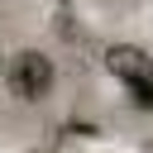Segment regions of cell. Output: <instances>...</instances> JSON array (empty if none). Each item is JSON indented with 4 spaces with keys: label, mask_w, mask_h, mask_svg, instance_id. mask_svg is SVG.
Segmentation results:
<instances>
[{
    "label": "cell",
    "mask_w": 153,
    "mask_h": 153,
    "mask_svg": "<svg viewBox=\"0 0 153 153\" xmlns=\"http://www.w3.org/2000/svg\"><path fill=\"white\" fill-rule=\"evenodd\" d=\"M105 72L115 76V86L139 105V110H153V57L139 48V43H110L100 53Z\"/></svg>",
    "instance_id": "obj_1"
},
{
    "label": "cell",
    "mask_w": 153,
    "mask_h": 153,
    "mask_svg": "<svg viewBox=\"0 0 153 153\" xmlns=\"http://www.w3.org/2000/svg\"><path fill=\"white\" fill-rule=\"evenodd\" d=\"M53 86H57V62H53V53H43V48H24L19 57H10V67H5V91H10L19 105H38V100H48Z\"/></svg>",
    "instance_id": "obj_2"
},
{
    "label": "cell",
    "mask_w": 153,
    "mask_h": 153,
    "mask_svg": "<svg viewBox=\"0 0 153 153\" xmlns=\"http://www.w3.org/2000/svg\"><path fill=\"white\" fill-rule=\"evenodd\" d=\"M5 67H10V62H5V53H0V86H5Z\"/></svg>",
    "instance_id": "obj_3"
},
{
    "label": "cell",
    "mask_w": 153,
    "mask_h": 153,
    "mask_svg": "<svg viewBox=\"0 0 153 153\" xmlns=\"http://www.w3.org/2000/svg\"><path fill=\"white\" fill-rule=\"evenodd\" d=\"M0 5H5V0H0Z\"/></svg>",
    "instance_id": "obj_4"
}]
</instances>
